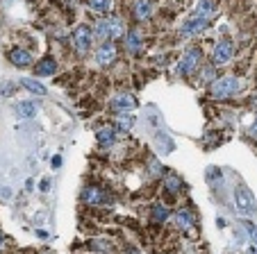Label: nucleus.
Here are the masks:
<instances>
[{"label":"nucleus","instance_id":"nucleus-1","mask_svg":"<svg viewBox=\"0 0 257 254\" xmlns=\"http://www.w3.org/2000/svg\"><path fill=\"white\" fill-rule=\"evenodd\" d=\"M212 12H214V5L209 0H200L196 12L191 14V19L182 25V37H191V34L200 32L203 28H207L209 19H212Z\"/></svg>","mask_w":257,"mask_h":254},{"label":"nucleus","instance_id":"nucleus-2","mask_svg":"<svg viewBox=\"0 0 257 254\" xmlns=\"http://www.w3.org/2000/svg\"><path fill=\"white\" fill-rule=\"evenodd\" d=\"M241 89H243V82L239 77H221V80L212 82V98L225 100V98L237 96Z\"/></svg>","mask_w":257,"mask_h":254},{"label":"nucleus","instance_id":"nucleus-3","mask_svg":"<svg viewBox=\"0 0 257 254\" xmlns=\"http://www.w3.org/2000/svg\"><path fill=\"white\" fill-rule=\"evenodd\" d=\"M93 34L98 39H105V41H114L123 34V23L116 19V16H109V19H100L93 28Z\"/></svg>","mask_w":257,"mask_h":254},{"label":"nucleus","instance_id":"nucleus-4","mask_svg":"<svg viewBox=\"0 0 257 254\" xmlns=\"http://www.w3.org/2000/svg\"><path fill=\"white\" fill-rule=\"evenodd\" d=\"M200 59H203V50H200V48H189L185 53V57H182V62H180L178 73H180V75H191V73L198 68Z\"/></svg>","mask_w":257,"mask_h":254},{"label":"nucleus","instance_id":"nucleus-5","mask_svg":"<svg viewBox=\"0 0 257 254\" xmlns=\"http://www.w3.org/2000/svg\"><path fill=\"white\" fill-rule=\"evenodd\" d=\"M91 41H93L91 28H87V25H80V28H75V32H73V46H75V50H80V53H87V50L91 48Z\"/></svg>","mask_w":257,"mask_h":254},{"label":"nucleus","instance_id":"nucleus-6","mask_svg":"<svg viewBox=\"0 0 257 254\" xmlns=\"http://www.w3.org/2000/svg\"><path fill=\"white\" fill-rule=\"evenodd\" d=\"M234 55V46L232 41H221V44H216V48H214V55H212V62L216 64V66H223V64H228L230 59H232Z\"/></svg>","mask_w":257,"mask_h":254},{"label":"nucleus","instance_id":"nucleus-7","mask_svg":"<svg viewBox=\"0 0 257 254\" xmlns=\"http://www.w3.org/2000/svg\"><path fill=\"white\" fill-rule=\"evenodd\" d=\"M137 107V100L132 93H118L112 98V109L116 114H132V109Z\"/></svg>","mask_w":257,"mask_h":254},{"label":"nucleus","instance_id":"nucleus-8","mask_svg":"<svg viewBox=\"0 0 257 254\" xmlns=\"http://www.w3.org/2000/svg\"><path fill=\"white\" fill-rule=\"evenodd\" d=\"M234 197H237V209L239 211H252V209H255L252 193L248 191L243 184H239V186H237V191H234Z\"/></svg>","mask_w":257,"mask_h":254},{"label":"nucleus","instance_id":"nucleus-9","mask_svg":"<svg viewBox=\"0 0 257 254\" xmlns=\"http://www.w3.org/2000/svg\"><path fill=\"white\" fill-rule=\"evenodd\" d=\"M96 59H98V64H100V66H109V64L116 59V48H114L112 41H105V44L98 48Z\"/></svg>","mask_w":257,"mask_h":254},{"label":"nucleus","instance_id":"nucleus-10","mask_svg":"<svg viewBox=\"0 0 257 254\" xmlns=\"http://www.w3.org/2000/svg\"><path fill=\"white\" fill-rule=\"evenodd\" d=\"M82 200L87 202V204H105V202H109V197H107L98 186H87L82 191Z\"/></svg>","mask_w":257,"mask_h":254},{"label":"nucleus","instance_id":"nucleus-11","mask_svg":"<svg viewBox=\"0 0 257 254\" xmlns=\"http://www.w3.org/2000/svg\"><path fill=\"white\" fill-rule=\"evenodd\" d=\"M132 12H135L137 21H148L151 14H153V3L151 0H137L135 7H132Z\"/></svg>","mask_w":257,"mask_h":254},{"label":"nucleus","instance_id":"nucleus-12","mask_svg":"<svg viewBox=\"0 0 257 254\" xmlns=\"http://www.w3.org/2000/svg\"><path fill=\"white\" fill-rule=\"evenodd\" d=\"M10 62L14 64V66H19V68H25V66H30V64H32V57H30L28 50L14 48V50L10 53Z\"/></svg>","mask_w":257,"mask_h":254},{"label":"nucleus","instance_id":"nucleus-13","mask_svg":"<svg viewBox=\"0 0 257 254\" xmlns=\"http://www.w3.org/2000/svg\"><path fill=\"white\" fill-rule=\"evenodd\" d=\"M57 73V62L53 57H44L39 64H37V75L41 77H50Z\"/></svg>","mask_w":257,"mask_h":254},{"label":"nucleus","instance_id":"nucleus-14","mask_svg":"<svg viewBox=\"0 0 257 254\" xmlns=\"http://www.w3.org/2000/svg\"><path fill=\"white\" fill-rule=\"evenodd\" d=\"M125 48H127V53H130V55H139V50H141V34L137 32V30H130V32H127Z\"/></svg>","mask_w":257,"mask_h":254},{"label":"nucleus","instance_id":"nucleus-15","mask_svg":"<svg viewBox=\"0 0 257 254\" xmlns=\"http://www.w3.org/2000/svg\"><path fill=\"white\" fill-rule=\"evenodd\" d=\"M96 139H98V143H100V148H112L116 134H114L112 127H100V130L96 132Z\"/></svg>","mask_w":257,"mask_h":254},{"label":"nucleus","instance_id":"nucleus-16","mask_svg":"<svg viewBox=\"0 0 257 254\" xmlns=\"http://www.w3.org/2000/svg\"><path fill=\"white\" fill-rule=\"evenodd\" d=\"M173 220H175V225H178L180 229H189V227L194 225V216H191V211H187V209L175 211Z\"/></svg>","mask_w":257,"mask_h":254},{"label":"nucleus","instance_id":"nucleus-17","mask_svg":"<svg viewBox=\"0 0 257 254\" xmlns=\"http://www.w3.org/2000/svg\"><path fill=\"white\" fill-rule=\"evenodd\" d=\"M16 116H19V118H32V116H37V105L30 102V100L19 102V107H16Z\"/></svg>","mask_w":257,"mask_h":254},{"label":"nucleus","instance_id":"nucleus-18","mask_svg":"<svg viewBox=\"0 0 257 254\" xmlns=\"http://www.w3.org/2000/svg\"><path fill=\"white\" fill-rule=\"evenodd\" d=\"M21 87L28 89V91L34 93V96H46V87H44V84H39L37 80H30V77H25V80H21Z\"/></svg>","mask_w":257,"mask_h":254},{"label":"nucleus","instance_id":"nucleus-19","mask_svg":"<svg viewBox=\"0 0 257 254\" xmlns=\"http://www.w3.org/2000/svg\"><path fill=\"white\" fill-rule=\"evenodd\" d=\"M157 150H160L162 154H169V152H173V141L169 139V136L164 134V132H160V134H157Z\"/></svg>","mask_w":257,"mask_h":254},{"label":"nucleus","instance_id":"nucleus-20","mask_svg":"<svg viewBox=\"0 0 257 254\" xmlns=\"http://www.w3.org/2000/svg\"><path fill=\"white\" fill-rule=\"evenodd\" d=\"M132 125H135V116H132V114H118V118H116V127H118V130L127 132V130H132Z\"/></svg>","mask_w":257,"mask_h":254},{"label":"nucleus","instance_id":"nucleus-21","mask_svg":"<svg viewBox=\"0 0 257 254\" xmlns=\"http://www.w3.org/2000/svg\"><path fill=\"white\" fill-rule=\"evenodd\" d=\"M180 186H182V179H180L178 175H166V179H164V188H166V191H169V193H178Z\"/></svg>","mask_w":257,"mask_h":254},{"label":"nucleus","instance_id":"nucleus-22","mask_svg":"<svg viewBox=\"0 0 257 254\" xmlns=\"http://www.w3.org/2000/svg\"><path fill=\"white\" fill-rule=\"evenodd\" d=\"M112 3H114V0H89L91 10L93 12H100V14H105V12L112 10Z\"/></svg>","mask_w":257,"mask_h":254},{"label":"nucleus","instance_id":"nucleus-23","mask_svg":"<svg viewBox=\"0 0 257 254\" xmlns=\"http://www.w3.org/2000/svg\"><path fill=\"white\" fill-rule=\"evenodd\" d=\"M153 220L155 222H166L169 220V209L162 204H155L153 206Z\"/></svg>","mask_w":257,"mask_h":254},{"label":"nucleus","instance_id":"nucleus-24","mask_svg":"<svg viewBox=\"0 0 257 254\" xmlns=\"http://www.w3.org/2000/svg\"><path fill=\"white\" fill-rule=\"evenodd\" d=\"M243 227H246V231L250 234V240L257 245V227L252 225V222H243Z\"/></svg>","mask_w":257,"mask_h":254},{"label":"nucleus","instance_id":"nucleus-25","mask_svg":"<svg viewBox=\"0 0 257 254\" xmlns=\"http://www.w3.org/2000/svg\"><path fill=\"white\" fill-rule=\"evenodd\" d=\"M203 80H214V66H205V71H203Z\"/></svg>","mask_w":257,"mask_h":254},{"label":"nucleus","instance_id":"nucleus-26","mask_svg":"<svg viewBox=\"0 0 257 254\" xmlns=\"http://www.w3.org/2000/svg\"><path fill=\"white\" fill-rule=\"evenodd\" d=\"M151 173H153V175H160V173H162V166L155 161V159H151Z\"/></svg>","mask_w":257,"mask_h":254},{"label":"nucleus","instance_id":"nucleus-27","mask_svg":"<svg viewBox=\"0 0 257 254\" xmlns=\"http://www.w3.org/2000/svg\"><path fill=\"white\" fill-rule=\"evenodd\" d=\"M59 166H62V157H55L53 159V168H59Z\"/></svg>","mask_w":257,"mask_h":254},{"label":"nucleus","instance_id":"nucleus-28","mask_svg":"<svg viewBox=\"0 0 257 254\" xmlns=\"http://www.w3.org/2000/svg\"><path fill=\"white\" fill-rule=\"evenodd\" d=\"M250 136H252V139H257V120H255V125L250 127Z\"/></svg>","mask_w":257,"mask_h":254},{"label":"nucleus","instance_id":"nucleus-29","mask_svg":"<svg viewBox=\"0 0 257 254\" xmlns=\"http://www.w3.org/2000/svg\"><path fill=\"white\" fill-rule=\"evenodd\" d=\"M37 236H39V238H48V231L41 229V231H37Z\"/></svg>","mask_w":257,"mask_h":254},{"label":"nucleus","instance_id":"nucleus-30","mask_svg":"<svg viewBox=\"0 0 257 254\" xmlns=\"http://www.w3.org/2000/svg\"><path fill=\"white\" fill-rule=\"evenodd\" d=\"M50 188V184H48V179H44V184H41V191H48Z\"/></svg>","mask_w":257,"mask_h":254},{"label":"nucleus","instance_id":"nucleus-31","mask_svg":"<svg viewBox=\"0 0 257 254\" xmlns=\"http://www.w3.org/2000/svg\"><path fill=\"white\" fill-rule=\"evenodd\" d=\"M0 243H3V234H0Z\"/></svg>","mask_w":257,"mask_h":254}]
</instances>
